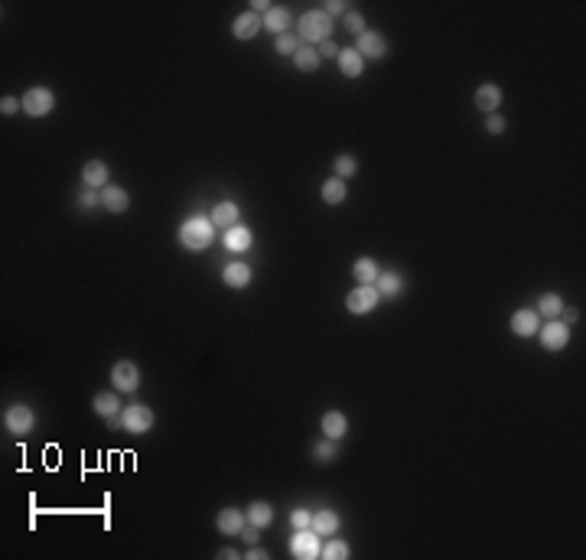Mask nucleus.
<instances>
[{
    "label": "nucleus",
    "mask_w": 586,
    "mask_h": 560,
    "mask_svg": "<svg viewBox=\"0 0 586 560\" xmlns=\"http://www.w3.org/2000/svg\"><path fill=\"white\" fill-rule=\"evenodd\" d=\"M212 235H215L212 219H202V215L179 225V245L186 251H205L212 245Z\"/></svg>",
    "instance_id": "1"
},
{
    "label": "nucleus",
    "mask_w": 586,
    "mask_h": 560,
    "mask_svg": "<svg viewBox=\"0 0 586 560\" xmlns=\"http://www.w3.org/2000/svg\"><path fill=\"white\" fill-rule=\"evenodd\" d=\"M297 30H300V39H306V43H326L329 33H333V20L323 10H310L300 16Z\"/></svg>",
    "instance_id": "2"
},
{
    "label": "nucleus",
    "mask_w": 586,
    "mask_h": 560,
    "mask_svg": "<svg viewBox=\"0 0 586 560\" xmlns=\"http://www.w3.org/2000/svg\"><path fill=\"white\" fill-rule=\"evenodd\" d=\"M20 101H23V111L30 114V117H46V114L56 108V95H52L49 88H43V85L30 88Z\"/></svg>",
    "instance_id": "3"
},
{
    "label": "nucleus",
    "mask_w": 586,
    "mask_h": 560,
    "mask_svg": "<svg viewBox=\"0 0 586 560\" xmlns=\"http://www.w3.org/2000/svg\"><path fill=\"white\" fill-rule=\"evenodd\" d=\"M290 554L300 560H313L323 554V548H319V535L313 531V528H297V535H293V541H290Z\"/></svg>",
    "instance_id": "4"
},
{
    "label": "nucleus",
    "mask_w": 586,
    "mask_h": 560,
    "mask_svg": "<svg viewBox=\"0 0 586 560\" xmlns=\"http://www.w3.org/2000/svg\"><path fill=\"white\" fill-rule=\"evenodd\" d=\"M537 336H541V346L548 352H561L567 342H570V326L561 323V320H550L548 326H541L537 329Z\"/></svg>",
    "instance_id": "5"
},
{
    "label": "nucleus",
    "mask_w": 586,
    "mask_h": 560,
    "mask_svg": "<svg viewBox=\"0 0 586 560\" xmlns=\"http://www.w3.org/2000/svg\"><path fill=\"white\" fill-rule=\"evenodd\" d=\"M378 300H381V293H378L374 287H355L349 297H346V306H349V313H355V316H365V313H372L374 306H378Z\"/></svg>",
    "instance_id": "6"
},
{
    "label": "nucleus",
    "mask_w": 586,
    "mask_h": 560,
    "mask_svg": "<svg viewBox=\"0 0 586 560\" xmlns=\"http://www.w3.org/2000/svg\"><path fill=\"white\" fill-rule=\"evenodd\" d=\"M111 385L117 391H137L140 388V368L134 361H117L111 368Z\"/></svg>",
    "instance_id": "7"
},
{
    "label": "nucleus",
    "mask_w": 586,
    "mask_h": 560,
    "mask_svg": "<svg viewBox=\"0 0 586 560\" xmlns=\"http://www.w3.org/2000/svg\"><path fill=\"white\" fill-rule=\"evenodd\" d=\"M121 421H124V430L127 434H147L150 427H153V411H150V407H144V404H134V407H127L124 411V417H121Z\"/></svg>",
    "instance_id": "8"
},
{
    "label": "nucleus",
    "mask_w": 586,
    "mask_h": 560,
    "mask_svg": "<svg viewBox=\"0 0 586 560\" xmlns=\"http://www.w3.org/2000/svg\"><path fill=\"white\" fill-rule=\"evenodd\" d=\"M3 423H7V430L16 436H23L33 430V423H36V414L30 411L26 404H16V407H10L7 411V417H3Z\"/></svg>",
    "instance_id": "9"
},
{
    "label": "nucleus",
    "mask_w": 586,
    "mask_h": 560,
    "mask_svg": "<svg viewBox=\"0 0 586 560\" xmlns=\"http://www.w3.org/2000/svg\"><path fill=\"white\" fill-rule=\"evenodd\" d=\"M355 46H359L355 52H359L362 59H381V56L387 52L385 36H381V33H374V30H365L362 36H359V43H355Z\"/></svg>",
    "instance_id": "10"
},
{
    "label": "nucleus",
    "mask_w": 586,
    "mask_h": 560,
    "mask_svg": "<svg viewBox=\"0 0 586 560\" xmlns=\"http://www.w3.org/2000/svg\"><path fill=\"white\" fill-rule=\"evenodd\" d=\"M537 329H541V316H537L534 310H518L512 316V333L515 336H521V339L537 336Z\"/></svg>",
    "instance_id": "11"
},
{
    "label": "nucleus",
    "mask_w": 586,
    "mask_h": 560,
    "mask_svg": "<svg viewBox=\"0 0 586 560\" xmlns=\"http://www.w3.org/2000/svg\"><path fill=\"white\" fill-rule=\"evenodd\" d=\"M264 20L258 16V13H241V16H235V23H232V36L235 39H254L258 33H261Z\"/></svg>",
    "instance_id": "12"
},
{
    "label": "nucleus",
    "mask_w": 586,
    "mask_h": 560,
    "mask_svg": "<svg viewBox=\"0 0 586 560\" xmlns=\"http://www.w3.org/2000/svg\"><path fill=\"white\" fill-rule=\"evenodd\" d=\"M108 166L101 160H88L85 166H82V179H85V186L88 189H104L108 186Z\"/></svg>",
    "instance_id": "13"
},
{
    "label": "nucleus",
    "mask_w": 586,
    "mask_h": 560,
    "mask_svg": "<svg viewBox=\"0 0 586 560\" xmlns=\"http://www.w3.org/2000/svg\"><path fill=\"white\" fill-rule=\"evenodd\" d=\"M323 434L329 440H342V436L349 434V421H346V414L342 411H326L323 414Z\"/></svg>",
    "instance_id": "14"
},
{
    "label": "nucleus",
    "mask_w": 586,
    "mask_h": 560,
    "mask_svg": "<svg viewBox=\"0 0 586 560\" xmlns=\"http://www.w3.org/2000/svg\"><path fill=\"white\" fill-rule=\"evenodd\" d=\"M499 104H502V88L499 85L488 82V85L475 88V108H479V111H495Z\"/></svg>",
    "instance_id": "15"
},
{
    "label": "nucleus",
    "mask_w": 586,
    "mask_h": 560,
    "mask_svg": "<svg viewBox=\"0 0 586 560\" xmlns=\"http://www.w3.org/2000/svg\"><path fill=\"white\" fill-rule=\"evenodd\" d=\"M101 205H104L108 212H127V205H131V199H127V189L104 186V189H101Z\"/></svg>",
    "instance_id": "16"
},
{
    "label": "nucleus",
    "mask_w": 586,
    "mask_h": 560,
    "mask_svg": "<svg viewBox=\"0 0 586 560\" xmlns=\"http://www.w3.org/2000/svg\"><path fill=\"white\" fill-rule=\"evenodd\" d=\"M225 248L235 251V254L248 251L251 248V232L245 228V225H232V228L225 232Z\"/></svg>",
    "instance_id": "17"
},
{
    "label": "nucleus",
    "mask_w": 586,
    "mask_h": 560,
    "mask_svg": "<svg viewBox=\"0 0 586 560\" xmlns=\"http://www.w3.org/2000/svg\"><path fill=\"white\" fill-rule=\"evenodd\" d=\"M339 69H342L346 78H359L365 72V59L355 49H342L339 52Z\"/></svg>",
    "instance_id": "18"
},
{
    "label": "nucleus",
    "mask_w": 586,
    "mask_h": 560,
    "mask_svg": "<svg viewBox=\"0 0 586 560\" xmlns=\"http://www.w3.org/2000/svg\"><path fill=\"white\" fill-rule=\"evenodd\" d=\"M346 199H349V186H346V179H326L323 183V202L326 205H342Z\"/></svg>",
    "instance_id": "19"
},
{
    "label": "nucleus",
    "mask_w": 586,
    "mask_h": 560,
    "mask_svg": "<svg viewBox=\"0 0 586 560\" xmlns=\"http://www.w3.org/2000/svg\"><path fill=\"white\" fill-rule=\"evenodd\" d=\"M352 274H355V280H359V287H374V280H378V264L372 261V258H359L355 261V267H352Z\"/></svg>",
    "instance_id": "20"
},
{
    "label": "nucleus",
    "mask_w": 586,
    "mask_h": 560,
    "mask_svg": "<svg viewBox=\"0 0 586 560\" xmlns=\"http://www.w3.org/2000/svg\"><path fill=\"white\" fill-rule=\"evenodd\" d=\"M313 531H316L319 537L336 535V531H339V515H336V511H329V508L316 511V515H313Z\"/></svg>",
    "instance_id": "21"
},
{
    "label": "nucleus",
    "mask_w": 586,
    "mask_h": 560,
    "mask_svg": "<svg viewBox=\"0 0 586 560\" xmlns=\"http://www.w3.org/2000/svg\"><path fill=\"white\" fill-rule=\"evenodd\" d=\"M222 280L228 287H235V290H241V287L251 284V267L248 264H228L222 271Z\"/></svg>",
    "instance_id": "22"
},
{
    "label": "nucleus",
    "mask_w": 586,
    "mask_h": 560,
    "mask_svg": "<svg viewBox=\"0 0 586 560\" xmlns=\"http://www.w3.org/2000/svg\"><path fill=\"white\" fill-rule=\"evenodd\" d=\"M245 522H248V518H245L238 508H225L222 515H218V531H222V535H241Z\"/></svg>",
    "instance_id": "23"
},
{
    "label": "nucleus",
    "mask_w": 586,
    "mask_h": 560,
    "mask_svg": "<svg viewBox=\"0 0 586 560\" xmlns=\"http://www.w3.org/2000/svg\"><path fill=\"white\" fill-rule=\"evenodd\" d=\"M245 518H248V524H254V528H267V524L274 522V508H271L267 502H251V508L245 511Z\"/></svg>",
    "instance_id": "24"
},
{
    "label": "nucleus",
    "mask_w": 586,
    "mask_h": 560,
    "mask_svg": "<svg viewBox=\"0 0 586 560\" xmlns=\"http://www.w3.org/2000/svg\"><path fill=\"white\" fill-rule=\"evenodd\" d=\"M264 26L271 30V33H290V10L287 7H271V13L264 16Z\"/></svg>",
    "instance_id": "25"
},
{
    "label": "nucleus",
    "mask_w": 586,
    "mask_h": 560,
    "mask_svg": "<svg viewBox=\"0 0 586 560\" xmlns=\"http://www.w3.org/2000/svg\"><path fill=\"white\" fill-rule=\"evenodd\" d=\"M212 225L215 228H232L238 225V205L235 202H218L212 209Z\"/></svg>",
    "instance_id": "26"
},
{
    "label": "nucleus",
    "mask_w": 586,
    "mask_h": 560,
    "mask_svg": "<svg viewBox=\"0 0 586 560\" xmlns=\"http://www.w3.org/2000/svg\"><path fill=\"white\" fill-rule=\"evenodd\" d=\"M293 63H297L300 72H316V69H319V52L313 49V46H300V49L293 52Z\"/></svg>",
    "instance_id": "27"
},
{
    "label": "nucleus",
    "mask_w": 586,
    "mask_h": 560,
    "mask_svg": "<svg viewBox=\"0 0 586 560\" xmlns=\"http://www.w3.org/2000/svg\"><path fill=\"white\" fill-rule=\"evenodd\" d=\"M95 411L108 421V417H114V414L121 411V401H117V394H111V391H101V394H95Z\"/></svg>",
    "instance_id": "28"
},
{
    "label": "nucleus",
    "mask_w": 586,
    "mask_h": 560,
    "mask_svg": "<svg viewBox=\"0 0 586 560\" xmlns=\"http://www.w3.org/2000/svg\"><path fill=\"white\" fill-rule=\"evenodd\" d=\"M374 290H378L381 297H398L401 290H404V280H401L398 274H378V280H374Z\"/></svg>",
    "instance_id": "29"
},
{
    "label": "nucleus",
    "mask_w": 586,
    "mask_h": 560,
    "mask_svg": "<svg viewBox=\"0 0 586 560\" xmlns=\"http://www.w3.org/2000/svg\"><path fill=\"white\" fill-rule=\"evenodd\" d=\"M537 310H541V316H548V320H557L563 313V300L557 293H544L541 303H537Z\"/></svg>",
    "instance_id": "30"
},
{
    "label": "nucleus",
    "mask_w": 586,
    "mask_h": 560,
    "mask_svg": "<svg viewBox=\"0 0 586 560\" xmlns=\"http://www.w3.org/2000/svg\"><path fill=\"white\" fill-rule=\"evenodd\" d=\"M352 548L346 544V541H329V544H323V557L326 560H349Z\"/></svg>",
    "instance_id": "31"
},
{
    "label": "nucleus",
    "mask_w": 586,
    "mask_h": 560,
    "mask_svg": "<svg viewBox=\"0 0 586 560\" xmlns=\"http://www.w3.org/2000/svg\"><path fill=\"white\" fill-rule=\"evenodd\" d=\"M359 173V160L355 157H349V153H342L336 160V176L339 179H349V176H355Z\"/></svg>",
    "instance_id": "32"
},
{
    "label": "nucleus",
    "mask_w": 586,
    "mask_h": 560,
    "mask_svg": "<svg viewBox=\"0 0 586 560\" xmlns=\"http://www.w3.org/2000/svg\"><path fill=\"white\" fill-rule=\"evenodd\" d=\"M313 456H316L319 462H333L336 460V440H329V436H326L323 443H316V447H313Z\"/></svg>",
    "instance_id": "33"
},
{
    "label": "nucleus",
    "mask_w": 586,
    "mask_h": 560,
    "mask_svg": "<svg viewBox=\"0 0 586 560\" xmlns=\"http://www.w3.org/2000/svg\"><path fill=\"white\" fill-rule=\"evenodd\" d=\"M297 49H300V36H293V33H280L277 36V52L280 56H293Z\"/></svg>",
    "instance_id": "34"
},
{
    "label": "nucleus",
    "mask_w": 586,
    "mask_h": 560,
    "mask_svg": "<svg viewBox=\"0 0 586 560\" xmlns=\"http://www.w3.org/2000/svg\"><path fill=\"white\" fill-rule=\"evenodd\" d=\"M290 524L293 528H313V511H306V508L290 511Z\"/></svg>",
    "instance_id": "35"
},
{
    "label": "nucleus",
    "mask_w": 586,
    "mask_h": 560,
    "mask_svg": "<svg viewBox=\"0 0 586 560\" xmlns=\"http://www.w3.org/2000/svg\"><path fill=\"white\" fill-rule=\"evenodd\" d=\"M346 30H352L355 36H362L365 33V16L362 13H346Z\"/></svg>",
    "instance_id": "36"
},
{
    "label": "nucleus",
    "mask_w": 586,
    "mask_h": 560,
    "mask_svg": "<svg viewBox=\"0 0 586 560\" xmlns=\"http://www.w3.org/2000/svg\"><path fill=\"white\" fill-rule=\"evenodd\" d=\"M20 108H23V101L10 98V95H3V98H0V111H3V114H16Z\"/></svg>",
    "instance_id": "37"
},
{
    "label": "nucleus",
    "mask_w": 586,
    "mask_h": 560,
    "mask_svg": "<svg viewBox=\"0 0 586 560\" xmlns=\"http://www.w3.org/2000/svg\"><path fill=\"white\" fill-rule=\"evenodd\" d=\"M486 131H488V134H502V131H505V117H499V114H488Z\"/></svg>",
    "instance_id": "38"
},
{
    "label": "nucleus",
    "mask_w": 586,
    "mask_h": 560,
    "mask_svg": "<svg viewBox=\"0 0 586 560\" xmlns=\"http://www.w3.org/2000/svg\"><path fill=\"white\" fill-rule=\"evenodd\" d=\"M323 13H326V16H342V13H349V10H346V3H339V0H329Z\"/></svg>",
    "instance_id": "39"
},
{
    "label": "nucleus",
    "mask_w": 586,
    "mask_h": 560,
    "mask_svg": "<svg viewBox=\"0 0 586 560\" xmlns=\"http://www.w3.org/2000/svg\"><path fill=\"white\" fill-rule=\"evenodd\" d=\"M78 202H82V209H95V205L101 202V196H98V192H91V189H88V192H82V199H78Z\"/></svg>",
    "instance_id": "40"
},
{
    "label": "nucleus",
    "mask_w": 586,
    "mask_h": 560,
    "mask_svg": "<svg viewBox=\"0 0 586 560\" xmlns=\"http://www.w3.org/2000/svg\"><path fill=\"white\" fill-rule=\"evenodd\" d=\"M319 56H326V59H339V49H336V43H319Z\"/></svg>",
    "instance_id": "41"
},
{
    "label": "nucleus",
    "mask_w": 586,
    "mask_h": 560,
    "mask_svg": "<svg viewBox=\"0 0 586 560\" xmlns=\"http://www.w3.org/2000/svg\"><path fill=\"white\" fill-rule=\"evenodd\" d=\"M251 13H258V16H267V13H271V3H267V0H254V3H251Z\"/></svg>",
    "instance_id": "42"
},
{
    "label": "nucleus",
    "mask_w": 586,
    "mask_h": 560,
    "mask_svg": "<svg viewBox=\"0 0 586 560\" xmlns=\"http://www.w3.org/2000/svg\"><path fill=\"white\" fill-rule=\"evenodd\" d=\"M241 535H245V541H248V544H258V528H254V524L241 528Z\"/></svg>",
    "instance_id": "43"
},
{
    "label": "nucleus",
    "mask_w": 586,
    "mask_h": 560,
    "mask_svg": "<svg viewBox=\"0 0 586 560\" xmlns=\"http://www.w3.org/2000/svg\"><path fill=\"white\" fill-rule=\"evenodd\" d=\"M248 557H251V560H264V557H267V554H264V550H261V548H254V544H251V550H248Z\"/></svg>",
    "instance_id": "44"
},
{
    "label": "nucleus",
    "mask_w": 586,
    "mask_h": 560,
    "mask_svg": "<svg viewBox=\"0 0 586 560\" xmlns=\"http://www.w3.org/2000/svg\"><path fill=\"white\" fill-rule=\"evenodd\" d=\"M218 557H225V560H235V557H238V550H232V548H222V550H218Z\"/></svg>",
    "instance_id": "45"
}]
</instances>
